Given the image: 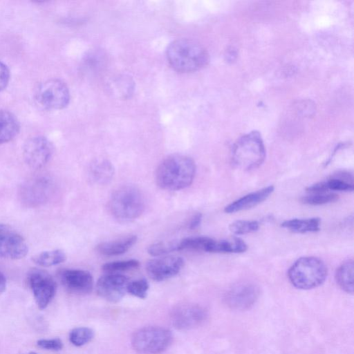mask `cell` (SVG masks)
Returning <instances> with one entry per match:
<instances>
[{"label": "cell", "mask_w": 354, "mask_h": 354, "mask_svg": "<svg viewBox=\"0 0 354 354\" xmlns=\"http://www.w3.org/2000/svg\"><path fill=\"white\" fill-rule=\"evenodd\" d=\"M167 59L174 70L180 73L196 71L205 66L209 59L206 49L189 39L172 41L166 51Z\"/></svg>", "instance_id": "obj_2"}, {"label": "cell", "mask_w": 354, "mask_h": 354, "mask_svg": "<svg viewBox=\"0 0 354 354\" xmlns=\"http://www.w3.org/2000/svg\"><path fill=\"white\" fill-rule=\"evenodd\" d=\"M196 174V165L192 158L182 154H173L165 158L156 171V181L162 189L178 191L189 187Z\"/></svg>", "instance_id": "obj_1"}, {"label": "cell", "mask_w": 354, "mask_h": 354, "mask_svg": "<svg viewBox=\"0 0 354 354\" xmlns=\"http://www.w3.org/2000/svg\"><path fill=\"white\" fill-rule=\"evenodd\" d=\"M202 220V215L200 213L196 214L189 223V229H195L199 226Z\"/></svg>", "instance_id": "obj_35"}, {"label": "cell", "mask_w": 354, "mask_h": 354, "mask_svg": "<svg viewBox=\"0 0 354 354\" xmlns=\"http://www.w3.org/2000/svg\"><path fill=\"white\" fill-rule=\"evenodd\" d=\"M259 227V223L257 221L239 220L232 223L229 229L234 234H245L256 232Z\"/></svg>", "instance_id": "obj_30"}, {"label": "cell", "mask_w": 354, "mask_h": 354, "mask_svg": "<svg viewBox=\"0 0 354 354\" xmlns=\"http://www.w3.org/2000/svg\"><path fill=\"white\" fill-rule=\"evenodd\" d=\"M91 171L93 178L96 182L105 183L111 179L113 168L109 161L100 160L93 164Z\"/></svg>", "instance_id": "obj_26"}, {"label": "cell", "mask_w": 354, "mask_h": 354, "mask_svg": "<svg viewBox=\"0 0 354 354\" xmlns=\"http://www.w3.org/2000/svg\"><path fill=\"white\" fill-rule=\"evenodd\" d=\"M184 263V260L180 257H160L147 263L146 271L153 281H162L176 276L181 270Z\"/></svg>", "instance_id": "obj_14"}, {"label": "cell", "mask_w": 354, "mask_h": 354, "mask_svg": "<svg viewBox=\"0 0 354 354\" xmlns=\"http://www.w3.org/2000/svg\"><path fill=\"white\" fill-rule=\"evenodd\" d=\"M22 193V197L28 203L34 205L44 201L48 193V184L46 179H36L30 182L26 185Z\"/></svg>", "instance_id": "obj_19"}, {"label": "cell", "mask_w": 354, "mask_h": 354, "mask_svg": "<svg viewBox=\"0 0 354 354\" xmlns=\"http://www.w3.org/2000/svg\"><path fill=\"white\" fill-rule=\"evenodd\" d=\"M149 288V283L145 279H140L129 281L127 291L131 295L140 299H145L147 295Z\"/></svg>", "instance_id": "obj_32"}, {"label": "cell", "mask_w": 354, "mask_h": 354, "mask_svg": "<svg viewBox=\"0 0 354 354\" xmlns=\"http://www.w3.org/2000/svg\"><path fill=\"white\" fill-rule=\"evenodd\" d=\"M171 331L160 326H147L136 330L131 339L133 349L141 354H159L171 344Z\"/></svg>", "instance_id": "obj_6"}, {"label": "cell", "mask_w": 354, "mask_h": 354, "mask_svg": "<svg viewBox=\"0 0 354 354\" xmlns=\"http://www.w3.org/2000/svg\"><path fill=\"white\" fill-rule=\"evenodd\" d=\"M66 255L61 250L44 251L32 257V261L41 267H50L65 261Z\"/></svg>", "instance_id": "obj_25"}, {"label": "cell", "mask_w": 354, "mask_h": 354, "mask_svg": "<svg viewBox=\"0 0 354 354\" xmlns=\"http://www.w3.org/2000/svg\"><path fill=\"white\" fill-rule=\"evenodd\" d=\"M259 295V288L250 282L239 283L233 286L225 294V301L234 310H247L257 301Z\"/></svg>", "instance_id": "obj_12"}, {"label": "cell", "mask_w": 354, "mask_h": 354, "mask_svg": "<svg viewBox=\"0 0 354 354\" xmlns=\"http://www.w3.org/2000/svg\"><path fill=\"white\" fill-rule=\"evenodd\" d=\"M274 187L269 185L256 192L250 193L229 204L225 207L227 213H234L250 209L267 199L274 192Z\"/></svg>", "instance_id": "obj_16"}, {"label": "cell", "mask_w": 354, "mask_h": 354, "mask_svg": "<svg viewBox=\"0 0 354 354\" xmlns=\"http://www.w3.org/2000/svg\"><path fill=\"white\" fill-rule=\"evenodd\" d=\"M139 265L140 262L138 260L129 259L106 263L102 266V268L107 273H118V272L137 268Z\"/></svg>", "instance_id": "obj_28"}, {"label": "cell", "mask_w": 354, "mask_h": 354, "mask_svg": "<svg viewBox=\"0 0 354 354\" xmlns=\"http://www.w3.org/2000/svg\"><path fill=\"white\" fill-rule=\"evenodd\" d=\"M266 149L258 132L253 131L240 138L232 151L233 165L243 171L258 168L264 161Z\"/></svg>", "instance_id": "obj_5"}, {"label": "cell", "mask_w": 354, "mask_h": 354, "mask_svg": "<svg viewBox=\"0 0 354 354\" xmlns=\"http://www.w3.org/2000/svg\"><path fill=\"white\" fill-rule=\"evenodd\" d=\"M207 317L206 310L192 304H182L174 308L170 319L172 325L179 330H187L202 324Z\"/></svg>", "instance_id": "obj_9"}, {"label": "cell", "mask_w": 354, "mask_h": 354, "mask_svg": "<svg viewBox=\"0 0 354 354\" xmlns=\"http://www.w3.org/2000/svg\"><path fill=\"white\" fill-rule=\"evenodd\" d=\"M27 280L38 308H46L56 293L55 281L47 271L39 268L31 269Z\"/></svg>", "instance_id": "obj_8"}, {"label": "cell", "mask_w": 354, "mask_h": 354, "mask_svg": "<svg viewBox=\"0 0 354 354\" xmlns=\"http://www.w3.org/2000/svg\"><path fill=\"white\" fill-rule=\"evenodd\" d=\"M35 97L41 107L48 110H59L68 105L70 93L64 82L58 79H50L37 86Z\"/></svg>", "instance_id": "obj_7"}, {"label": "cell", "mask_w": 354, "mask_h": 354, "mask_svg": "<svg viewBox=\"0 0 354 354\" xmlns=\"http://www.w3.org/2000/svg\"><path fill=\"white\" fill-rule=\"evenodd\" d=\"M214 239L207 236H192L178 241V251L183 250H199L211 252Z\"/></svg>", "instance_id": "obj_24"}, {"label": "cell", "mask_w": 354, "mask_h": 354, "mask_svg": "<svg viewBox=\"0 0 354 354\" xmlns=\"http://www.w3.org/2000/svg\"><path fill=\"white\" fill-rule=\"evenodd\" d=\"M144 196L136 186L125 185L117 188L109 200V209L113 216L120 222H130L144 212Z\"/></svg>", "instance_id": "obj_3"}, {"label": "cell", "mask_w": 354, "mask_h": 354, "mask_svg": "<svg viewBox=\"0 0 354 354\" xmlns=\"http://www.w3.org/2000/svg\"><path fill=\"white\" fill-rule=\"evenodd\" d=\"M39 347L51 351H59L63 347V343L59 338L41 339L37 342Z\"/></svg>", "instance_id": "obj_33"}, {"label": "cell", "mask_w": 354, "mask_h": 354, "mask_svg": "<svg viewBox=\"0 0 354 354\" xmlns=\"http://www.w3.org/2000/svg\"><path fill=\"white\" fill-rule=\"evenodd\" d=\"M327 274V267L320 259L303 257L291 266L288 277L295 288L310 290L321 286L325 281Z\"/></svg>", "instance_id": "obj_4"}, {"label": "cell", "mask_w": 354, "mask_h": 354, "mask_svg": "<svg viewBox=\"0 0 354 354\" xmlns=\"http://www.w3.org/2000/svg\"><path fill=\"white\" fill-rule=\"evenodd\" d=\"M129 279L121 274L107 273L99 278L96 291L100 297L110 302H118L127 292Z\"/></svg>", "instance_id": "obj_13"}, {"label": "cell", "mask_w": 354, "mask_h": 354, "mask_svg": "<svg viewBox=\"0 0 354 354\" xmlns=\"http://www.w3.org/2000/svg\"><path fill=\"white\" fill-rule=\"evenodd\" d=\"M28 354H37V353H35V352H30V353H28Z\"/></svg>", "instance_id": "obj_37"}, {"label": "cell", "mask_w": 354, "mask_h": 354, "mask_svg": "<svg viewBox=\"0 0 354 354\" xmlns=\"http://www.w3.org/2000/svg\"><path fill=\"white\" fill-rule=\"evenodd\" d=\"M53 153V144L44 136H35L28 139L23 150L24 158L27 165L33 169L45 166Z\"/></svg>", "instance_id": "obj_10"}, {"label": "cell", "mask_w": 354, "mask_h": 354, "mask_svg": "<svg viewBox=\"0 0 354 354\" xmlns=\"http://www.w3.org/2000/svg\"><path fill=\"white\" fill-rule=\"evenodd\" d=\"M148 253L153 257H159L171 252L178 251V241H161L151 244L147 249Z\"/></svg>", "instance_id": "obj_31"}, {"label": "cell", "mask_w": 354, "mask_h": 354, "mask_svg": "<svg viewBox=\"0 0 354 354\" xmlns=\"http://www.w3.org/2000/svg\"><path fill=\"white\" fill-rule=\"evenodd\" d=\"M248 248L246 243L240 238L231 236L219 241L214 240L211 252L241 253Z\"/></svg>", "instance_id": "obj_22"}, {"label": "cell", "mask_w": 354, "mask_h": 354, "mask_svg": "<svg viewBox=\"0 0 354 354\" xmlns=\"http://www.w3.org/2000/svg\"><path fill=\"white\" fill-rule=\"evenodd\" d=\"M354 262L349 259L342 263L335 272V280L342 290L353 294L354 290Z\"/></svg>", "instance_id": "obj_20"}, {"label": "cell", "mask_w": 354, "mask_h": 354, "mask_svg": "<svg viewBox=\"0 0 354 354\" xmlns=\"http://www.w3.org/2000/svg\"><path fill=\"white\" fill-rule=\"evenodd\" d=\"M6 287V279L4 274L0 272V294L2 293Z\"/></svg>", "instance_id": "obj_36"}, {"label": "cell", "mask_w": 354, "mask_h": 354, "mask_svg": "<svg viewBox=\"0 0 354 354\" xmlns=\"http://www.w3.org/2000/svg\"><path fill=\"white\" fill-rule=\"evenodd\" d=\"M327 190L352 192L354 189L353 176L348 171H340L325 180Z\"/></svg>", "instance_id": "obj_23"}, {"label": "cell", "mask_w": 354, "mask_h": 354, "mask_svg": "<svg viewBox=\"0 0 354 354\" xmlns=\"http://www.w3.org/2000/svg\"><path fill=\"white\" fill-rule=\"evenodd\" d=\"M63 286L70 292L85 295L93 287V278L87 270L82 269H64L59 273Z\"/></svg>", "instance_id": "obj_15"}, {"label": "cell", "mask_w": 354, "mask_h": 354, "mask_svg": "<svg viewBox=\"0 0 354 354\" xmlns=\"http://www.w3.org/2000/svg\"><path fill=\"white\" fill-rule=\"evenodd\" d=\"M28 251L24 239L10 226L0 223V258L20 259Z\"/></svg>", "instance_id": "obj_11"}, {"label": "cell", "mask_w": 354, "mask_h": 354, "mask_svg": "<svg viewBox=\"0 0 354 354\" xmlns=\"http://www.w3.org/2000/svg\"><path fill=\"white\" fill-rule=\"evenodd\" d=\"M321 220L319 218H293L285 221L281 226L297 233L315 232L320 229Z\"/></svg>", "instance_id": "obj_21"}, {"label": "cell", "mask_w": 354, "mask_h": 354, "mask_svg": "<svg viewBox=\"0 0 354 354\" xmlns=\"http://www.w3.org/2000/svg\"><path fill=\"white\" fill-rule=\"evenodd\" d=\"M136 241V236H128L115 241L102 242L97 245L96 250L104 256L120 255L128 251Z\"/></svg>", "instance_id": "obj_17"}, {"label": "cell", "mask_w": 354, "mask_h": 354, "mask_svg": "<svg viewBox=\"0 0 354 354\" xmlns=\"http://www.w3.org/2000/svg\"><path fill=\"white\" fill-rule=\"evenodd\" d=\"M338 195L335 193H314L304 196L301 198L302 203L310 205H320L336 201Z\"/></svg>", "instance_id": "obj_29"}, {"label": "cell", "mask_w": 354, "mask_h": 354, "mask_svg": "<svg viewBox=\"0 0 354 354\" xmlns=\"http://www.w3.org/2000/svg\"><path fill=\"white\" fill-rule=\"evenodd\" d=\"M94 335L93 330L90 328L77 327L70 332L69 340L73 345L82 346L91 342Z\"/></svg>", "instance_id": "obj_27"}, {"label": "cell", "mask_w": 354, "mask_h": 354, "mask_svg": "<svg viewBox=\"0 0 354 354\" xmlns=\"http://www.w3.org/2000/svg\"><path fill=\"white\" fill-rule=\"evenodd\" d=\"M19 122L11 112L0 110V144L12 140L19 133Z\"/></svg>", "instance_id": "obj_18"}, {"label": "cell", "mask_w": 354, "mask_h": 354, "mask_svg": "<svg viewBox=\"0 0 354 354\" xmlns=\"http://www.w3.org/2000/svg\"><path fill=\"white\" fill-rule=\"evenodd\" d=\"M10 80V71L8 66L0 61V91L3 90Z\"/></svg>", "instance_id": "obj_34"}]
</instances>
